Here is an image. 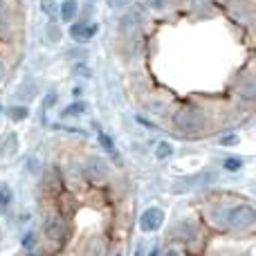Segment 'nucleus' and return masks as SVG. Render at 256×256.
Returning a JSON list of instances; mask_svg holds the SVG:
<instances>
[{
    "label": "nucleus",
    "mask_w": 256,
    "mask_h": 256,
    "mask_svg": "<svg viewBox=\"0 0 256 256\" xmlns=\"http://www.w3.org/2000/svg\"><path fill=\"white\" fill-rule=\"evenodd\" d=\"M2 7H4V0H0V12H2Z\"/></svg>",
    "instance_id": "nucleus-19"
},
{
    "label": "nucleus",
    "mask_w": 256,
    "mask_h": 256,
    "mask_svg": "<svg viewBox=\"0 0 256 256\" xmlns=\"http://www.w3.org/2000/svg\"><path fill=\"white\" fill-rule=\"evenodd\" d=\"M191 4H194V9L198 14H202V12H207V9L212 7V0H191Z\"/></svg>",
    "instance_id": "nucleus-11"
},
{
    "label": "nucleus",
    "mask_w": 256,
    "mask_h": 256,
    "mask_svg": "<svg viewBox=\"0 0 256 256\" xmlns=\"http://www.w3.org/2000/svg\"><path fill=\"white\" fill-rule=\"evenodd\" d=\"M88 176L92 178V180H102V178H106L108 176L106 162H104V160H99V158H92L88 162Z\"/></svg>",
    "instance_id": "nucleus-4"
},
{
    "label": "nucleus",
    "mask_w": 256,
    "mask_h": 256,
    "mask_svg": "<svg viewBox=\"0 0 256 256\" xmlns=\"http://www.w3.org/2000/svg\"><path fill=\"white\" fill-rule=\"evenodd\" d=\"M176 124L182 130H200L204 126V115L194 110V108H184V110H180L176 115Z\"/></svg>",
    "instance_id": "nucleus-1"
},
{
    "label": "nucleus",
    "mask_w": 256,
    "mask_h": 256,
    "mask_svg": "<svg viewBox=\"0 0 256 256\" xmlns=\"http://www.w3.org/2000/svg\"><path fill=\"white\" fill-rule=\"evenodd\" d=\"M76 2L74 0H66V2H63V7H61V18L63 20H72V18H74V14H76Z\"/></svg>",
    "instance_id": "nucleus-7"
},
{
    "label": "nucleus",
    "mask_w": 256,
    "mask_h": 256,
    "mask_svg": "<svg viewBox=\"0 0 256 256\" xmlns=\"http://www.w3.org/2000/svg\"><path fill=\"white\" fill-rule=\"evenodd\" d=\"M227 222H230L234 230H250L254 225V209L252 207H236L230 212L227 216Z\"/></svg>",
    "instance_id": "nucleus-2"
},
{
    "label": "nucleus",
    "mask_w": 256,
    "mask_h": 256,
    "mask_svg": "<svg viewBox=\"0 0 256 256\" xmlns=\"http://www.w3.org/2000/svg\"><path fill=\"white\" fill-rule=\"evenodd\" d=\"M76 112H84V104H74V106L66 108V110H63V115L70 117V115H76Z\"/></svg>",
    "instance_id": "nucleus-14"
},
{
    "label": "nucleus",
    "mask_w": 256,
    "mask_h": 256,
    "mask_svg": "<svg viewBox=\"0 0 256 256\" xmlns=\"http://www.w3.org/2000/svg\"><path fill=\"white\" fill-rule=\"evenodd\" d=\"M162 222H164V214H162V209H158V207L146 209L140 218V227L144 232H158L160 227H162Z\"/></svg>",
    "instance_id": "nucleus-3"
},
{
    "label": "nucleus",
    "mask_w": 256,
    "mask_h": 256,
    "mask_svg": "<svg viewBox=\"0 0 256 256\" xmlns=\"http://www.w3.org/2000/svg\"><path fill=\"white\" fill-rule=\"evenodd\" d=\"M240 166H243V162H240L238 158H230V160L225 162V168H230V171H238Z\"/></svg>",
    "instance_id": "nucleus-13"
},
{
    "label": "nucleus",
    "mask_w": 256,
    "mask_h": 256,
    "mask_svg": "<svg viewBox=\"0 0 256 256\" xmlns=\"http://www.w3.org/2000/svg\"><path fill=\"white\" fill-rule=\"evenodd\" d=\"M40 7L45 9V14H48V16H54V4H52V0H43V2H40Z\"/></svg>",
    "instance_id": "nucleus-15"
},
{
    "label": "nucleus",
    "mask_w": 256,
    "mask_h": 256,
    "mask_svg": "<svg viewBox=\"0 0 256 256\" xmlns=\"http://www.w3.org/2000/svg\"><path fill=\"white\" fill-rule=\"evenodd\" d=\"M99 142H102V144H104V148H106L108 153L117 155V153H115V146H112V142H110V137H108V135H104V132H99Z\"/></svg>",
    "instance_id": "nucleus-12"
},
{
    "label": "nucleus",
    "mask_w": 256,
    "mask_h": 256,
    "mask_svg": "<svg viewBox=\"0 0 256 256\" xmlns=\"http://www.w3.org/2000/svg\"><path fill=\"white\" fill-rule=\"evenodd\" d=\"M171 153H173L171 144H166V142H162V144L158 146V153H155V155H158L160 160H164V158H168V155H171Z\"/></svg>",
    "instance_id": "nucleus-10"
},
{
    "label": "nucleus",
    "mask_w": 256,
    "mask_h": 256,
    "mask_svg": "<svg viewBox=\"0 0 256 256\" xmlns=\"http://www.w3.org/2000/svg\"><path fill=\"white\" fill-rule=\"evenodd\" d=\"M7 115L12 117L14 122H20V120H25L27 117V108L25 106H14V108H9L7 110Z\"/></svg>",
    "instance_id": "nucleus-8"
},
{
    "label": "nucleus",
    "mask_w": 256,
    "mask_h": 256,
    "mask_svg": "<svg viewBox=\"0 0 256 256\" xmlns=\"http://www.w3.org/2000/svg\"><path fill=\"white\" fill-rule=\"evenodd\" d=\"M166 256H180V254H178L176 250H168V252H166Z\"/></svg>",
    "instance_id": "nucleus-17"
},
{
    "label": "nucleus",
    "mask_w": 256,
    "mask_h": 256,
    "mask_svg": "<svg viewBox=\"0 0 256 256\" xmlns=\"http://www.w3.org/2000/svg\"><path fill=\"white\" fill-rule=\"evenodd\" d=\"M0 79H2V66H0Z\"/></svg>",
    "instance_id": "nucleus-20"
},
{
    "label": "nucleus",
    "mask_w": 256,
    "mask_h": 256,
    "mask_svg": "<svg viewBox=\"0 0 256 256\" xmlns=\"http://www.w3.org/2000/svg\"><path fill=\"white\" fill-rule=\"evenodd\" d=\"M115 256H122V254H115Z\"/></svg>",
    "instance_id": "nucleus-21"
},
{
    "label": "nucleus",
    "mask_w": 256,
    "mask_h": 256,
    "mask_svg": "<svg viewBox=\"0 0 256 256\" xmlns=\"http://www.w3.org/2000/svg\"><path fill=\"white\" fill-rule=\"evenodd\" d=\"M137 22H140V14H128V16L124 18V22H122V25H124V27H122V30H124V32H128V30H130V27H132V30H135V27H137Z\"/></svg>",
    "instance_id": "nucleus-9"
},
{
    "label": "nucleus",
    "mask_w": 256,
    "mask_h": 256,
    "mask_svg": "<svg viewBox=\"0 0 256 256\" xmlns=\"http://www.w3.org/2000/svg\"><path fill=\"white\" fill-rule=\"evenodd\" d=\"M236 142H238V137H236V135H227V137H222V140H220V144L232 146V144H236Z\"/></svg>",
    "instance_id": "nucleus-16"
},
{
    "label": "nucleus",
    "mask_w": 256,
    "mask_h": 256,
    "mask_svg": "<svg viewBox=\"0 0 256 256\" xmlns=\"http://www.w3.org/2000/svg\"><path fill=\"white\" fill-rule=\"evenodd\" d=\"M99 27L97 25H79V27H72V36L74 38H90L92 34H97Z\"/></svg>",
    "instance_id": "nucleus-6"
},
{
    "label": "nucleus",
    "mask_w": 256,
    "mask_h": 256,
    "mask_svg": "<svg viewBox=\"0 0 256 256\" xmlns=\"http://www.w3.org/2000/svg\"><path fill=\"white\" fill-rule=\"evenodd\" d=\"M4 200H9V198H7V196H4V194H0V204H2Z\"/></svg>",
    "instance_id": "nucleus-18"
},
{
    "label": "nucleus",
    "mask_w": 256,
    "mask_h": 256,
    "mask_svg": "<svg viewBox=\"0 0 256 256\" xmlns=\"http://www.w3.org/2000/svg\"><path fill=\"white\" fill-rule=\"evenodd\" d=\"M48 236L54 240H61L63 236H66V225H63L58 218H52V220L48 222Z\"/></svg>",
    "instance_id": "nucleus-5"
}]
</instances>
